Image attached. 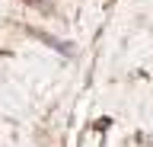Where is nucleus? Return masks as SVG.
Listing matches in <instances>:
<instances>
[{
    "label": "nucleus",
    "instance_id": "nucleus-1",
    "mask_svg": "<svg viewBox=\"0 0 153 147\" xmlns=\"http://www.w3.org/2000/svg\"><path fill=\"white\" fill-rule=\"evenodd\" d=\"M29 35L32 39H38L42 45H48V48H54L57 54H64V58H74L76 54V48L70 45L67 39H57V35H51V32H42V29H29Z\"/></svg>",
    "mask_w": 153,
    "mask_h": 147
},
{
    "label": "nucleus",
    "instance_id": "nucleus-2",
    "mask_svg": "<svg viewBox=\"0 0 153 147\" xmlns=\"http://www.w3.org/2000/svg\"><path fill=\"white\" fill-rule=\"evenodd\" d=\"M108 125H112V118H96V122H93V131H108Z\"/></svg>",
    "mask_w": 153,
    "mask_h": 147
}]
</instances>
